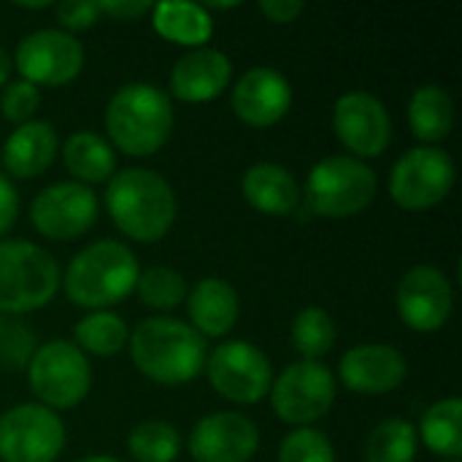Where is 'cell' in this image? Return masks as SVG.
<instances>
[{"mask_svg":"<svg viewBox=\"0 0 462 462\" xmlns=\"http://www.w3.org/2000/svg\"><path fill=\"white\" fill-rule=\"evenodd\" d=\"M97 195L79 181H57L43 187L30 203L32 227L51 241H73L97 222Z\"/></svg>","mask_w":462,"mask_h":462,"instance_id":"obj_13","label":"cell"},{"mask_svg":"<svg viewBox=\"0 0 462 462\" xmlns=\"http://www.w3.org/2000/svg\"><path fill=\"white\" fill-rule=\"evenodd\" d=\"M441 462H460V460H441Z\"/></svg>","mask_w":462,"mask_h":462,"instance_id":"obj_42","label":"cell"},{"mask_svg":"<svg viewBox=\"0 0 462 462\" xmlns=\"http://www.w3.org/2000/svg\"><path fill=\"white\" fill-rule=\"evenodd\" d=\"M279 462H336L330 439L314 428H295L279 447Z\"/></svg>","mask_w":462,"mask_h":462,"instance_id":"obj_33","label":"cell"},{"mask_svg":"<svg viewBox=\"0 0 462 462\" xmlns=\"http://www.w3.org/2000/svg\"><path fill=\"white\" fill-rule=\"evenodd\" d=\"M127 452L138 462H176L181 452V436L171 422L146 420L130 430Z\"/></svg>","mask_w":462,"mask_h":462,"instance_id":"obj_30","label":"cell"},{"mask_svg":"<svg viewBox=\"0 0 462 462\" xmlns=\"http://www.w3.org/2000/svg\"><path fill=\"white\" fill-rule=\"evenodd\" d=\"M73 344L84 352V355H95V357H114L122 349H127L130 341V328L127 322L114 314V311H89L87 317H81L73 328Z\"/></svg>","mask_w":462,"mask_h":462,"instance_id":"obj_27","label":"cell"},{"mask_svg":"<svg viewBox=\"0 0 462 462\" xmlns=\"http://www.w3.org/2000/svg\"><path fill=\"white\" fill-rule=\"evenodd\" d=\"M103 122L114 149L130 157H152L168 143L176 116L168 92L149 81H130L111 95Z\"/></svg>","mask_w":462,"mask_h":462,"instance_id":"obj_3","label":"cell"},{"mask_svg":"<svg viewBox=\"0 0 462 462\" xmlns=\"http://www.w3.org/2000/svg\"><path fill=\"white\" fill-rule=\"evenodd\" d=\"M27 382L41 406L51 411L76 409L92 390V368L87 355L65 338L46 341L27 365Z\"/></svg>","mask_w":462,"mask_h":462,"instance_id":"obj_7","label":"cell"},{"mask_svg":"<svg viewBox=\"0 0 462 462\" xmlns=\"http://www.w3.org/2000/svg\"><path fill=\"white\" fill-rule=\"evenodd\" d=\"M333 130L344 143L349 157L355 160H374L382 157L393 141V119L387 106L363 89L346 92L336 100L333 108Z\"/></svg>","mask_w":462,"mask_h":462,"instance_id":"obj_14","label":"cell"},{"mask_svg":"<svg viewBox=\"0 0 462 462\" xmlns=\"http://www.w3.org/2000/svg\"><path fill=\"white\" fill-rule=\"evenodd\" d=\"M14 68L32 87H65L84 68V46L65 30H35L16 43Z\"/></svg>","mask_w":462,"mask_h":462,"instance_id":"obj_12","label":"cell"},{"mask_svg":"<svg viewBox=\"0 0 462 462\" xmlns=\"http://www.w3.org/2000/svg\"><path fill=\"white\" fill-rule=\"evenodd\" d=\"M457 179L455 160L439 146H414L390 171V198L406 211L436 208Z\"/></svg>","mask_w":462,"mask_h":462,"instance_id":"obj_9","label":"cell"},{"mask_svg":"<svg viewBox=\"0 0 462 462\" xmlns=\"http://www.w3.org/2000/svg\"><path fill=\"white\" fill-rule=\"evenodd\" d=\"M409 374L406 357L390 344H360L338 360V379L357 395H390Z\"/></svg>","mask_w":462,"mask_h":462,"instance_id":"obj_18","label":"cell"},{"mask_svg":"<svg viewBox=\"0 0 462 462\" xmlns=\"http://www.w3.org/2000/svg\"><path fill=\"white\" fill-rule=\"evenodd\" d=\"M292 346L298 349L300 360H322L338 338L336 322L333 317L319 309V306H309L303 311H298V317L292 319Z\"/></svg>","mask_w":462,"mask_h":462,"instance_id":"obj_29","label":"cell"},{"mask_svg":"<svg viewBox=\"0 0 462 462\" xmlns=\"http://www.w3.org/2000/svg\"><path fill=\"white\" fill-rule=\"evenodd\" d=\"M127 349L138 374L165 387H181L198 379L208 357L206 338L173 317L143 319L130 333Z\"/></svg>","mask_w":462,"mask_h":462,"instance_id":"obj_2","label":"cell"},{"mask_svg":"<svg viewBox=\"0 0 462 462\" xmlns=\"http://www.w3.org/2000/svg\"><path fill=\"white\" fill-rule=\"evenodd\" d=\"M401 322L414 333H439L455 306L449 276L436 265H414L403 273L395 292Z\"/></svg>","mask_w":462,"mask_h":462,"instance_id":"obj_15","label":"cell"},{"mask_svg":"<svg viewBox=\"0 0 462 462\" xmlns=\"http://www.w3.org/2000/svg\"><path fill=\"white\" fill-rule=\"evenodd\" d=\"M60 154V138L54 125L32 119L19 125L0 149V165L14 179H35L51 168Z\"/></svg>","mask_w":462,"mask_h":462,"instance_id":"obj_20","label":"cell"},{"mask_svg":"<svg viewBox=\"0 0 462 462\" xmlns=\"http://www.w3.org/2000/svg\"><path fill=\"white\" fill-rule=\"evenodd\" d=\"M11 68H14V62H11V57H8V51L0 46V87H5L8 84V76H11Z\"/></svg>","mask_w":462,"mask_h":462,"instance_id":"obj_39","label":"cell"},{"mask_svg":"<svg viewBox=\"0 0 462 462\" xmlns=\"http://www.w3.org/2000/svg\"><path fill=\"white\" fill-rule=\"evenodd\" d=\"M60 154L68 173H73V179L84 187L108 184V179L116 173V152L97 133L79 130L68 135L65 143L60 146Z\"/></svg>","mask_w":462,"mask_h":462,"instance_id":"obj_24","label":"cell"},{"mask_svg":"<svg viewBox=\"0 0 462 462\" xmlns=\"http://www.w3.org/2000/svg\"><path fill=\"white\" fill-rule=\"evenodd\" d=\"M16 8H22V11H46V8H51V3H16Z\"/></svg>","mask_w":462,"mask_h":462,"instance_id":"obj_40","label":"cell"},{"mask_svg":"<svg viewBox=\"0 0 462 462\" xmlns=\"http://www.w3.org/2000/svg\"><path fill=\"white\" fill-rule=\"evenodd\" d=\"M303 3L300 0H263L260 3V14L268 16V22L273 24H290L303 14Z\"/></svg>","mask_w":462,"mask_h":462,"instance_id":"obj_38","label":"cell"},{"mask_svg":"<svg viewBox=\"0 0 462 462\" xmlns=\"http://www.w3.org/2000/svg\"><path fill=\"white\" fill-rule=\"evenodd\" d=\"M41 106V92L38 87H32L30 81L24 79H16V81H8L3 87V95H0V114L5 122L11 125H24V122H32L35 111Z\"/></svg>","mask_w":462,"mask_h":462,"instance_id":"obj_34","label":"cell"},{"mask_svg":"<svg viewBox=\"0 0 462 462\" xmlns=\"http://www.w3.org/2000/svg\"><path fill=\"white\" fill-rule=\"evenodd\" d=\"M233 79V62L225 51L200 46L181 54L171 70V95L181 103H208L217 100Z\"/></svg>","mask_w":462,"mask_h":462,"instance_id":"obj_19","label":"cell"},{"mask_svg":"<svg viewBox=\"0 0 462 462\" xmlns=\"http://www.w3.org/2000/svg\"><path fill=\"white\" fill-rule=\"evenodd\" d=\"M187 325L203 338H225L236 328L241 314L238 292L230 282L219 276H206L187 292Z\"/></svg>","mask_w":462,"mask_h":462,"instance_id":"obj_21","label":"cell"},{"mask_svg":"<svg viewBox=\"0 0 462 462\" xmlns=\"http://www.w3.org/2000/svg\"><path fill=\"white\" fill-rule=\"evenodd\" d=\"M35 349H38L35 333L24 325L22 317L0 314V368L3 371H27Z\"/></svg>","mask_w":462,"mask_h":462,"instance_id":"obj_32","label":"cell"},{"mask_svg":"<svg viewBox=\"0 0 462 462\" xmlns=\"http://www.w3.org/2000/svg\"><path fill=\"white\" fill-rule=\"evenodd\" d=\"M379 189L374 168L349 154L319 160L300 189V203L309 214L322 219H349L363 214Z\"/></svg>","mask_w":462,"mask_h":462,"instance_id":"obj_5","label":"cell"},{"mask_svg":"<svg viewBox=\"0 0 462 462\" xmlns=\"http://www.w3.org/2000/svg\"><path fill=\"white\" fill-rule=\"evenodd\" d=\"M244 200L268 217H287L300 206V187L295 176L279 162H257L241 176Z\"/></svg>","mask_w":462,"mask_h":462,"instance_id":"obj_22","label":"cell"},{"mask_svg":"<svg viewBox=\"0 0 462 462\" xmlns=\"http://www.w3.org/2000/svg\"><path fill=\"white\" fill-rule=\"evenodd\" d=\"M152 27L160 38H165L176 46H187V49H200L214 35L211 14L200 3H189V0L154 3L152 5Z\"/></svg>","mask_w":462,"mask_h":462,"instance_id":"obj_23","label":"cell"},{"mask_svg":"<svg viewBox=\"0 0 462 462\" xmlns=\"http://www.w3.org/2000/svg\"><path fill=\"white\" fill-rule=\"evenodd\" d=\"M65 422L41 403H19L0 414V462H57Z\"/></svg>","mask_w":462,"mask_h":462,"instance_id":"obj_11","label":"cell"},{"mask_svg":"<svg viewBox=\"0 0 462 462\" xmlns=\"http://www.w3.org/2000/svg\"><path fill=\"white\" fill-rule=\"evenodd\" d=\"M409 127L422 146L441 143L455 127V100L439 84H425L414 89L409 100Z\"/></svg>","mask_w":462,"mask_h":462,"instance_id":"obj_25","label":"cell"},{"mask_svg":"<svg viewBox=\"0 0 462 462\" xmlns=\"http://www.w3.org/2000/svg\"><path fill=\"white\" fill-rule=\"evenodd\" d=\"M336 379L322 360H298L287 365L271 384V406L276 417L292 428H309L328 417L336 403Z\"/></svg>","mask_w":462,"mask_h":462,"instance_id":"obj_8","label":"cell"},{"mask_svg":"<svg viewBox=\"0 0 462 462\" xmlns=\"http://www.w3.org/2000/svg\"><path fill=\"white\" fill-rule=\"evenodd\" d=\"M135 292L143 306L154 311H173L187 300V279L168 265H152L138 273Z\"/></svg>","mask_w":462,"mask_h":462,"instance_id":"obj_31","label":"cell"},{"mask_svg":"<svg viewBox=\"0 0 462 462\" xmlns=\"http://www.w3.org/2000/svg\"><path fill=\"white\" fill-rule=\"evenodd\" d=\"M54 11H57V22L70 35L79 32V30H89V27H95L100 22L97 0H65Z\"/></svg>","mask_w":462,"mask_h":462,"instance_id":"obj_35","label":"cell"},{"mask_svg":"<svg viewBox=\"0 0 462 462\" xmlns=\"http://www.w3.org/2000/svg\"><path fill=\"white\" fill-rule=\"evenodd\" d=\"M138 260L122 241H95L84 246L65 268L60 287L68 300L89 311H111L135 292Z\"/></svg>","mask_w":462,"mask_h":462,"instance_id":"obj_4","label":"cell"},{"mask_svg":"<svg viewBox=\"0 0 462 462\" xmlns=\"http://www.w3.org/2000/svg\"><path fill=\"white\" fill-rule=\"evenodd\" d=\"M417 447V428L409 420L393 417L371 430L365 441V462H414Z\"/></svg>","mask_w":462,"mask_h":462,"instance_id":"obj_28","label":"cell"},{"mask_svg":"<svg viewBox=\"0 0 462 462\" xmlns=\"http://www.w3.org/2000/svg\"><path fill=\"white\" fill-rule=\"evenodd\" d=\"M230 106H233V114L244 125H249L254 130H265V127L279 125L290 114L292 87H290L287 76L279 73L276 68L257 65V68H249L236 81Z\"/></svg>","mask_w":462,"mask_h":462,"instance_id":"obj_17","label":"cell"},{"mask_svg":"<svg viewBox=\"0 0 462 462\" xmlns=\"http://www.w3.org/2000/svg\"><path fill=\"white\" fill-rule=\"evenodd\" d=\"M187 449L195 462H249L260 449V430L238 411H217L195 422Z\"/></svg>","mask_w":462,"mask_h":462,"instance_id":"obj_16","label":"cell"},{"mask_svg":"<svg viewBox=\"0 0 462 462\" xmlns=\"http://www.w3.org/2000/svg\"><path fill=\"white\" fill-rule=\"evenodd\" d=\"M417 436L422 444L441 460H460L462 457V401L460 398H444L433 403L422 422Z\"/></svg>","mask_w":462,"mask_h":462,"instance_id":"obj_26","label":"cell"},{"mask_svg":"<svg viewBox=\"0 0 462 462\" xmlns=\"http://www.w3.org/2000/svg\"><path fill=\"white\" fill-rule=\"evenodd\" d=\"M206 376L217 395L236 406H254L268 398L273 365L268 355L249 341H225L206 357Z\"/></svg>","mask_w":462,"mask_h":462,"instance_id":"obj_10","label":"cell"},{"mask_svg":"<svg viewBox=\"0 0 462 462\" xmlns=\"http://www.w3.org/2000/svg\"><path fill=\"white\" fill-rule=\"evenodd\" d=\"M60 279V265L43 246L0 241V314L22 317L49 306Z\"/></svg>","mask_w":462,"mask_h":462,"instance_id":"obj_6","label":"cell"},{"mask_svg":"<svg viewBox=\"0 0 462 462\" xmlns=\"http://www.w3.org/2000/svg\"><path fill=\"white\" fill-rule=\"evenodd\" d=\"M106 211L114 227L138 244L162 241L176 222L173 187L149 168L116 171L106 184Z\"/></svg>","mask_w":462,"mask_h":462,"instance_id":"obj_1","label":"cell"},{"mask_svg":"<svg viewBox=\"0 0 462 462\" xmlns=\"http://www.w3.org/2000/svg\"><path fill=\"white\" fill-rule=\"evenodd\" d=\"M76 462H122V460L111 457V455H89V457H81V460H76Z\"/></svg>","mask_w":462,"mask_h":462,"instance_id":"obj_41","label":"cell"},{"mask_svg":"<svg viewBox=\"0 0 462 462\" xmlns=\"http://www.w3.org/2000/svg\"><path fill=\"white\" fill-rule=\"evenodd\" d=\"M19 217V195L5 173H0V238L14 227Z\"/></svg>","mask_w":462,"mask_h":462,"instance_id":"obj_37","label":"cell"},{"mask_svg":"<svg viewBox=\"0 0 462 462\" xmlns=\"http://www.w3.org/2000/svg\"><path fill=\"white\" fill-rule=\"evenodd\" d=\"M152 5L154 3H146V0H97L100 16H108L116 22H130L143 14H152Z\"/></svg>","mask_w":462,"mask_h":462,"instance_id":"obj_36","label":"cell"}]
</instances>
